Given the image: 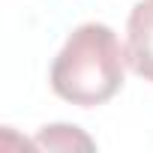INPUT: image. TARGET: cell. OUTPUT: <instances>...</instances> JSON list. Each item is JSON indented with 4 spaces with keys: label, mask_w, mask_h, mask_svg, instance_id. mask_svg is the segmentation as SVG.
<instances>
[{
    "label": "cell",
    "mask_w": 153,
    "mask_h": 153,
    "mask_svg": "<svg viewBox=\"0 0 153 153\" xmlns=\"http://www.w3.org/2000/svg\"><path fill=\"white\" fill-rule=\"evenodd\" d=\"M126 48L108 24L75 27L51 63V90L81 108L108 102L123 87Z\"/></svg>",
    "instance_id": "6da1fadb"
},
{
    "label": "cell",
    "mask_w": 153,
    "mask_h": 153,
    "mask_svg": "<svg viewBox=\"0 0 153 153\" xmlns=\"http://www.w3.org/2000/svg\"><path fill=\"white\" fill-rule=\"evenodd\" d=\"M36 144H42V147H57V150H69V147H75V144H81V147H87V150L93 147V141H90L87 135H81L78 126H63V123L45 126V132H39Z\"/></svg>",
    "instance_id": "3957f363"
},
{
    "label": "cell",
    "mask_w": 153,
    "mask_h": 153,
    "mask_svg": "<svg viewBox=\"0 0 153 153\" xmlns=\"http://www.w3.org/2000/svg\"><path fill=\"white\" fill-rule=\"evenodd\" d=\"M126 63L144 81H153V0H138L126 21Z\"/></svg>",
    "instance_id": "7a4b0ae2"
}]
</instances>
